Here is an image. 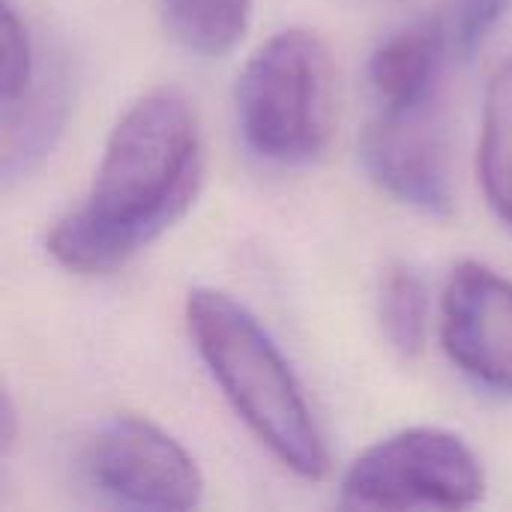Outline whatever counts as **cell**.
<instances>
[{"instance_id":"cell-1","label":"cell","mask_w":512,"mask_h":512,"mask_svg":"<svg viewBox=\"0 0 512 512\" xmlns=\"http://www.w3.org/2000/svg\"><path fill=\"white\" fill-rule=\"evenodd\" d=\"M201 177L192 102L171 87L141 96L111 129L84 201L51 228L48 255L78 276L120 270L192 207Z\"/></svg>"},{"instance_id":"cell-2","label":"cell","mask_w":512,"mask_h":512,"mask_svg":"<svg viewBox=\"0 0 512 512\" xmlns=\"http://www.w3.org/2000/svg\"><path fill=\"white\" fill-rule=\"evenodd\" d=\"M186 324L198 357L249 432L297 477L324 480L327 441L291 363L261 321L234 297L195 288Z\"/></svg>"},{"instance_id":"cell-3","label":"cell","mask_w":512,"mask_h":512,"mask_svg":"<svg viewBox=\"0 0 512 512\" xmlns=\"http://www.w3.org/2000/svg\"><path fill=\"white\" fill-rule=\"evenodd\" d=\"M336 123V69L327 42L303 27L279 30L243 66L237 126L246 150L276 168L324 156Z\"/></svg>"},{"instance_id":"cell-4","label":"cell","mask_w":512,"mask_h":512,"mask_svg":"<svg viewBox=\"0 0 512 512\" xmlns=\"http://www.w3.org/2000/svg\"><path fill=\"white\" fill-rule=\"evenodd\" d=\"M483 492L477 453L459 435L432 426L372 444L342 480V504L354 510H468Z\"/></svg>"},{"instance_id":"cell-5","label":"cell","mask_w":512,"mask_h":512,"mask_svg":"<svg viewBox=\"0 0 512 512\" xmlns=\"http://www.w3.org/2000/svg\"><path fill=\"white\" fill-rule=\"evenodd\" d=\"M81 471L99 495L141 510H192L204 495V477L189 450L132 414L111 417L90 435Z\"/></svg>"},{"instance_id":"cell-6","label":"cell","mask_w":512,"mask_h":512,"mask_svg":"<svg viewBox=\"0 0 512 512\" xmlns=\"http://www.w3.org/2000/svg\"><path fill=\"white\" fill-rule=\"evenodd\" d=\"M360 162L399 204L441 219L453 213L450 138L441 99L378 111L360 138Z\"/></svg>"},{"instance_id":"cell-7","label":"cell","mask_w":512,"mask_h":512,"mask_svg":"<svg viewBox=\"0 0 512 512\" xmlns=\"http://www.w3.org/2000/svg\"><path fill=\"white\" fill-rule=\"evenodd\" d=\"M441 342L477 387L512 396V279L462 261L444 288Z\"/></svg>"},{"instance_id":"cell-8","label":"cell","mask_w":512,"mask_h":512,"mask_svg":"<svg viewBox=\"0 0 512 512\" xmlns=\"http://www.w3.org/2000/svg\"><path fill=\"white\" fill-rule=\"evenodd\" d=\"M453 57L444 15L417 18L378 42L369 57V87L378 111L441 99L444 66Z\"/></svg>"},{"instance_id":"cell-9","label":"cell","mask_w":512,"mask_h":512,"mask_svg":"<svg viewBox=\"0 0 512 512\" xmlns=\"http://www.w3.org/2000/svg\"><path fill=\"white\" fill-rule=\"evenodd\" d=\"M69 114V69L60 57L42 54L33 87L3 108V180L15 183L30 174L63 132Z\"/></svg>"},{"instance_id":"cell-10","label":"cell","mask_w":512,"mask_h":512,"mask_svg":"<svg viewBox=\"0 0 512 512\" xmlns=\"http://www.w3.org/2000/svg\"><path fill=\"white\" fill-rule=\"evenodd\" d=\"M477 165L492 210L512 228V57L495 69L486 87Z\"/></svg>"},{"instance_id":"cell-11","label":"cell","mask_w":512,"mask_h":512,"mask_svg":"<svg viewBox=\"0 0 512 512\" xmlns=\"http://www.w3.org/2000/svg\"><path fill=\"white\" fill-rule=\"evenodd\" d=\"M165 27L192 54L222 57L246 33L252 0H159Z\"/></svg>"},{"instance_id":"cell-12","label":"cell","mask_w":512,"mask_h":512,"mask_svg":"<svg viewBox=\"0 0 512 512\" xmlns=\"http://www.w3.org/2000/svg\"><path fill=\"white\" fill-rule=\"evenodd\" d=\"M378 321L390 348L414 360L426 345L429 300L423 279L408 264H390L378 285Z\"/></svg>"},{"instance_id":"cell-13","label":"cell","mask_w":512,"mask_h":512,"mask_svg":"<svg viewBox=\"0 0 512 512\" xmlns=\"http://www.w3.org/2000/svg\"><path fill=\"white\" fill-rule=\"evenodd\" d=\"M42 66V51L36 48L27 21L18 15L12 0H3L0 24V105H15L36 81Z\"/></svg>"},{"instance_id":"cell-14","label":"cell","mask_w":512,"mask_h":512,"mask_svg":"<svg viewBox=\"0 0 512 512\" xmlns=\"http://www.w3.org/2000/svg\"><path fill=\"white\" fill-rule=\"evenodd\" d=\"M510 6L512 0H456L453 12L444 15L453 57L471 60L483 48L489 33L498 27V21L507 15Z\"/></svg>"},{"instance_id":"cell-15","label":"cell","mask_w":512,"mask_h":512,"mask_svg":"<svg viewBox=\"0 0 512 512\" xmlns=\"http://www.w3.org/2000/svg\"><path fill=\"white\" fill-rule=\"evenodd\" d=\"M0 423H3L0 444H3V453H9V450H12V444H15V435H18V417H15V408H12V399H9V396H3Z\"/></svg>"}]
</instances>
